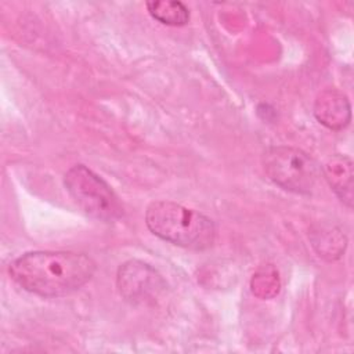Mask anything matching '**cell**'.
Returning a JSON list of instances; mask_svg holds the SVG:
<instances>
[{
  "label": "cell",
  "instance_id": "6da1fadb",
  "mask_svg": "<svg viewBox=\"0 0 354 354\" xmlns=\"http://www.w3.org/2000/svg\"><path fill=\"white\" fill-rule=\"evenodd\" d=\"M95 270V261L84 253L35 250L14 259L8 275L26 292L41 297H62L86 285Z\"/></svg>",
  "mask_w": 354,
  "mask_h": 354
},
{
  "label": "cell",
  "instance_id": "7a4b0ae2",
  "mask_svg": "<svg viewBox=\"0 0 354 354\" xmlns=\"http://www.w3.org/2000/svg\"><path fill=\"white\" fill-rule=\"evenodd\" d=\"M145 224L162 241L191 250H205L216 238V224L209 216L173 201L149 203Z\"/></svg>",
  "mask_w": 354,
  "mask_h": 354
},
{
  "label": "cell",
  "instance_id": "3957f363",
  "mask_svg": "<svg viewBox=\"0 0 354 354\" xmlns=\"http://www.w3.org/2000/svg\"><path fill=\"white\" fill-rule=\"evenodd\" d=\"M64 185L87 216L104 223H113L123 216V205L111 185L87 166H72L64 176Z\"/></svg>",
  "mask_w": 354,
  "mask_h": 354
},
{
  "label": "cell",
  "instance_id": "277c9868",
  "mask_svg": "<svg viewBox=\"0 0 354 354\" xmlns=\"http://www.w3.org/2000/svg\"><path fill=\"white\" fill-rule=\"evenodd\" d=\"M267 177L285 191L308 195L314 189L321 169L317 160L303 149L290 145H274L261 156Z\"/></svg>",
  "mask_w": 354,
  "mask_h": 354
},
{
  "label": "cell",
  "instance_id": "5b68a950",
  "mask_svg": "<svg viewBox=\"0 0 354 354\" xmlns=\"http://www.w3.org/2000/svg\"><path fill=\"white\" fill-rule=\"evenodd\" d=\"M116 286L126 301L145 304L159 297L166 288V282L151 264L141 260H129L118 270Z\"/></svg>",
  "mask_w": 354,
  "mask_h": 354
},
{
  "label": "cell",
  "instance_id": "8992f818",
  "mask_svg": "<svg viewBox=\"0 0 354 354\" xmlns=\"http://www.w3.org/2000/svg\"><path fill=\"white\" fill-rule=\"evenodd\" d=\"M314 116L330 130L344 129L351 119L350 101L344 93L337 88L321 91L314 104Z\"/></svg>",
  "mask_w": 354,
  "mask_h": 354
},
{
  "label": "cell",
  "instance_id": "52a82bcc",
  "mask_svg": "<svg viewBox=\"0 0 354 354\" xmlns=\"http://www.w3.org/2000/svg\"><path fill=\"white\" fill-rule=\"evenodd\" d=\"M321 173L337 198L347 206L353 203V162L346 155H333L326 160Z\"/></svg>",
  "mask_w": 354,
  "mask_h": 354
},
{
  "label": "cell",
  "instance_id": "ba28073f",
  "mask_svg": "<svg viewBox=\"0 0 354 354\" xmlns=\"http://www.w3.org/2000/svg\"><path fill=\"white\" fill-rule=\"evenodd\" d=\"M313 246L317 253L328 260H333L342 256L346 248V236L337 228H321L319 231L311 232Z\"/></svg>",
  "mask_w": 354,
  "mask_h": 354
},
{
  "label": "cell",
  "instance_id": "9c48e42d",
  "mask_svg": "<svg viewBox=\"0 0 354 354\" xmlns=\"http://www.w3.org/2000/svg\"><path fill=\"white\" fill-rule=\"evenodd\" d=\"M145 6L151 17L163 25L183 26L189 21V10L181 1H148Z\"/></svg>",
  "mask_w": 354,
  "mask_h": 354
},
{
  "label": "cell",
  "instance_id": "30bf717a",
  "mask_svg": "<svg viewBox=\"0 0 354 354\" xmlns=\"http://www.w3.org/2000/svg\"><path fill=\"white\" fill-rule=\"evenodd\" d=\"M250 286H252V292L260 299L274 297L279 292V286H281L277 270L272 266L261 267L253 275Z\"/></svg>",
  "mask_w": 354,
  "mask_h": 354
}]
</instances>
